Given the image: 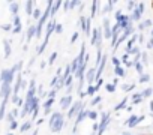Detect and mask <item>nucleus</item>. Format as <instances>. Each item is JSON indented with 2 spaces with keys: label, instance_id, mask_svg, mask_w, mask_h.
<instances>
[{
  "label": "nucleus",
  "instance_id": "f257e3e1",
  "mask_svg": "<svg viewBox=\"0 0 153 135\" xmlns=\"http://www.w3.org/2000/svg\"><path fill=\"white\" fill-rule=\"evenodd\" d=\"M63 125H65V117L62 113L59 111H54L51 114V119H50V128H51V132H60L63 129Z\"/></svg>",
  "mask_w": 153,
  "mask_h": 135
},
{
  "label": "nucleus",
  "instance_id": "f03ea898",
  "mask_svg": "<svg viewBox=\"0 0 153 135\" xmlns=\"http://www.w3.org/2000/svg\"><path fill=\"white\" fill-rule=\"evenodd\" d=\"M83 110H84V104H83L81 101L74 102V104H72V107H71V108H69V111H68V119L75 117L76 114H78L80 111H83Z\"/></svg>",
  "mask_w": 153,
  "mask_h": 135
},
{
  "label": "nucleus",
  "instance_id": "7ed1b4c3",
  "mask_svg": "<svg viewBox=\"0 0 153 135\" xmlns=\"http://www.w3.org/2000/svg\"><path fill=\"white\" fill-rule=\"evenodd\" d=\"M143 12H144V3H143V2H141V3H137V6H135L134 12L129 15L131 21H140V20H141Z\"/></svg>",
  "mask_w": 153,
  "mask_h": 135
},
{
  "label": "nucleus",
  "instance_id": "20e7f679",
  "mask_svg": "<svg viewBox=\"0 0 153 135\" xmlns=\"http://www.w3.org/2000/svg\"><path fill=\"white\" fill-rule=\"evenodd\" d=\"M111 122V117H110V113L108 111H104L102 113V119H101V123H99V131H98V135H102L105 128L108 126V123Z\"/></svg>",
  "mask_w": 153,
  "mask_h": 135
},
{
  "label": "nucleus",
  "instance_id": "39448f33",
  "mask_svg": "<svg viewBox=\"0 0 153 135\" xmlns=\"http://www.w3.org/2000/svg\"><path fill=\"white\" fill-rule=\"evenodd\" d=\"M14 72L11 69H3L2 72H0V81L2 83H6V84H12L14 81Z\"/></svg>",
  "mask_w": 153,
  "mask_h": 135
},
{
  "label": "nucleus",
  "instance_id": "423d86ee",
  "mask_svg": "<svg viewBox=\"0 0 153 135\" xmlns=\"http://www.w3.org/2000/svg\"><path fill=\"white\" fill-rule=\"evenodd\" d=\"M102 38H104V33L101 32V29H93V36H92V39H90L92 45H96L98 48H101Z\"/></svg>",
  "mask_w": 153,
  "mask_h": 135
},
{
  "label": "nucleus",
  "instance_id": "0eeeda50",
  "mask_svg": "<svg viewBox=\"0 0 153 135\" xmlns=\"http://www.w3.org/2000/svg\"><path fill=\"white\" fill-rule=\"evenodd\" d=\"M11 95H12V86L6 84V83H2V87H0V96H2L3 99H9Z\"/></svg>",
  "mask_w": 153,
  "mask_h": 135
},
{
  "label": "nucleus",
  "instance_id": "6e6552de",
  "mask_svg": "<svg viewBox=\"0 0 153 135\" xmlns=\"http://www.w3.org/2000/svg\"><path fill=\"white\" fill-rule=\"evenodd\" d=\"M143 120H144V116H135V114H132V116L125 122V125L129 126V128H134V126H137L138 123H141Z\"/></svg>",
  "mask_w": 153,
  "mask_h": 135
},
{
  "label": "nucleus",
  "instance_id": "1a4fd4ad",
  "mask_svg": "<svg viewBox=\"0 0 153 135\" xmlns=\"http://www.w3.org/2000/svg\"><path fill=\"white\" fill-rule=\"evenodd\" d=\"M86 117H89V110H83V111H80L78 114H76V119H75V125H74V134L76 132V126H78L83 120H86Z\"/></svg>",
  "mask_w": 153,
  "mask_h": 135
},
{
  "label": "nucleus",
  "instance_id": "9d476101",
  "mask_svg": "<svg viewBox=\"0 0 153 135\" xmlns=\"http://www.w3.org/2000/svg\"><path fill=\"white\" fill-rule=\"evenodd\" d=\"M86 80L89 86H93V83L96 81V68H90V69L86 71Z\"/></svg>",
  "mask_w": 153,
  "mask_h": 135
},
{
  "label": "nucleus",
  "instance_id": "9b49d317",
  "mask_svg": "<svg viewBox=\"0 0 153 135\" xmlns=\"http://www.w3.org/2000/svg\"><path fill=\"white\" fill-rule=\"evenodd\" d=\"M60 107L62 110H69L72 107V95H65L60 99Z\"/></svg>",
  "mask_w": 153,
  "mask_h": 135
},
{
  "label": "nucleus",
  "instance_id": "f8f14e48",
  "mask_svg": "<svg viewBox=\"0 0 153 135\" xmlns=\"http://www.w3.org/2000/svg\"><path fill=\"white\" fill-rule=\"evenodd\" d=\"M111 33H113V27H111L110 21L105 20V21H104V38L110 39V38H111Z\"/></svg>",
  "mask_w": 153,
  "mask_h": 135
},
{
  "label": "nucleus",
  "instance_id": "ddd939ff",
  "mask_svg": "<svg viewBox=\"0 0 153 135\" xmlns=\"http://www.w3.org/2000/svg\"><path fill=\"white\" fill-rule=\"evenodd\" d=\"M54 27H56V21H54V20H51V21L47 24V35H45V42H48V39H50L51 33L54 32Z\"/></svg>",
  "mask_w": 153,
  "mask_h": 135
},
{
  "label": "nucleus",
  "instance_id": "4468645a",
  "mask_svg": "<svg viewBox=\"0 0 153 135\" xmlns=\"http://www.w3.org/2000/svg\"><path fill=\"white\" fill-rule=\"evenodd\" d=\"M53 104H54V99H50V98H48V99L45 101V104H44V114H45V116L50 114V111H51V105H53Z\"/></svg>",
  "mask_w": 153,
  "mask_h": 135
},
{
  "label": "nucleus",
  "instance_id": "2eb2a0df",
  "mask_svg": "<svg viewBox=\"0 0 153 135\" xmlns=\"http://www.w3.org/2000/svg\"><path fill=\"white\" fill-rule=\"evenodd\" d=\"M9 99H3L2 104H0V120H3L5 117V113H6V104H8Z\"/></svg>",
  "mask_w": 153,
  "mask_h": 135
},
{
  "label": "nucleus",
  "instance_id": "dca6fc26",
  "mask_svg": "<svg viewBox=\"0 0 153 135\" xmlns=\"http://www.w3.org/2000/svg\"><path fill=\"white\" fill-rule=\"evenodd\" d=\"M9 8H11V12L14 14V17H17V15H18V8H20V5H18L17 2H11V3H9Z\"/></svg>",
  "mask_w": 153,
  "mask_h": 135
},
{
  "label": "nucleus",
  "instance_id": "f3484780",
  "mask_svg": "<svg viewBox=\"0 0 153 135\" xmlns=\"http://www.w3.org/2000/svg\"><path fill=\"white\" fill-rule=\"evenodd\" d=\"M152 26H153L152 20H146V21H143V23H140V24H138V29L143 32L144 29H147V27H152Z\"/></svg>",
  "mask_w": 153,
  "mask_h": 135
},
{
  "label": "nucleus",
  "instance_id": "a211bd4d",
  "mask_svg": "<svg viewBox=\"0 0 153 135\" xmlns=\"http://www.w3.org/2000/svg\"><path fill=\"white\" fill-rule=\"evenodd\" d=\"M33 36H36V26H35V24L30 26L29 30H27V41H30Z\"/></svg>",
  "mask_w": 153,
  "mask_h": 135
},
{
  "label": "nucleus",
  "instance_id": "6ab92c4d",
  "mask_svg": "<svg viewBox=\"0 0 153 135\" xmlns=\"http://www.w3.org/2000/svg\"><path fill=\"white\" fill-rule=\"evenodd\" d=\"M3 47H5V57L8 59V57L11 56V44H9V41H8V39H5V41H3Z\"/></svg>",
  "mask_w": 153,
  "mask_h": 135
},
{
  "label": "nucleus",
  "instance_id": "aec40b11",
  "mask_svg": "<svg viewBox=\"0 0 153 135\" xmlns=\"http://www.w3.org/2000/svg\"><path fill=\"white\" fill-rule=\"evenodd\" d=\"M141 102H143L141 93H134V95H132V104H134V105H138V104H141Z\"/></svg>",
  "mask_w": 153,
  "mask_h": 135
},
{
  "label": "nucleus",
  "instance_id": "412c9836",
  "mask_svg": "<svg viewBox=\"0 0 153 135\" xmlns=\"http://www.w3.org/2000/svg\"><path fill=\"white\" fill-rule=\"evenodd\" d=\"M134 66H135V69H137V72H138L140 75L144 74V66H143L141 62H134Z\"/></svg>",
  "mask_w": 153,
  "mask_h": 135
},
{
  "label": "nucleus",
  "instance_id": "4be33fe9",
  "mask_svg": "<svg viewBox=\"0 0 153 135\" xmlns=\"http://www.w3.org/2000/svg\"><path fill=\"white\" fill-rule=\"evenodd\" d=\"M62 5H63L62 2H54V3H53V6H51V12H50V14H51V17H54V15H56L57 9H59Z\"/></svg>",
  "mask_w": 153,
  "mask_h": 135
},
{
  "label": "nucleus",
  "instance_id": "5701e85b",
  "mask_svg": "<svg viewBox=\"0 0 153 135\" xmlns=\"http://www.w3.org/2000/svg\"><path fill=\"white\" fill-rule=\"evenodd\" d=\"M86 26H87V18H84L83 15L80 17V21H78V27H81V30L86 33Z\"/></svg>",
  "mask_w": 153,
  "mask_h": 135
},
{
  "label": "nucleus",
  "instance_id": "b1692460",
  "mask_svg": "<svg viewBox=\"0 0 153 135\" xmlns=\"http://www.w3.org/2000/svg\"><path fill=\"white\" fill-rule=\"evenodd\" d=\"M26 14L27 15H32L33 14V2H32V0L26 2Z\"/></svg>",
  "mask_w": 153,
  "mask_h": 135
},
{
  "label": "nucleus",
  "instance_id": "393cba45",
  "mask_svg": "<svg viewBox=\"0 0 153 135\" xmlns=\"http://www.w3.org/2000/svg\"><path fill=\"white\" fill-rule=\"evenodd\" d=\"M126 102H128V98H125V99H122V102H120V104H117V105L114 107V110H116V111H120V110H123V108H126Z\"/></svg>",
  "mask_w": 153,
  "mask_h": 135
},
{
  "label": "nucleus",
  "instance_id": "a878e982",
  "mask_svg": "<svg viewBox=\"0 0 153 135\" xmlns=\"http://www.w3.org/2000/svg\"><path fill=\"white\" fill-rule=\"evenodd\" d=\"M126 54H128V56H138V54H140V48H138V47H132L131 50L126 51Z\"/></svg>",
  "mask_w": 153,
  "mask_h": 135
},
{
  "label": "nucleus",
  "instance_id": "bb28decb",
  "mask_svg": "<svg viewBox=\"0 0 153 135\" xmlns=\"http://www.w3.org/2000/svg\"><path fill=\"white\" fill-rule=\"evenodd\" d=\"M30 128H32V122L29 120V122H24V123L20 126V131H21V132H26V131H29Z\"/></svg>",
  "mask_w": 153,
  "mask_h": 135
},
{
  "label": "nucleus",
  "instance_id": "cd10ccee",
  "mask_svg": "<svg viewBox=\"0 0 153 135\" xmlns=\"http://www.w3.org/2000/svg\"><path fill=\"white\" fill-rule=\"evenodd\" d=\"M114 72H116V75H117V77H125V75H126V72H125V69H123L122 66L114 68Z\"/></svg>",
  "mask_w": 153,
  "mask_h": 135
},
{
  "label": "nucleus",
  "instance_id": "c85d7f7f",
  "mask_svg": "<svg viewBox=\"0 0 153 135\" xmlns=\"http://www.w3.org/2000/svg\"><path fill=\"white\" fill-rule=\"evenodd\" d=\"M96 92H98L96 86H89V87H87V92H86V95H87V96H93Z\"/></svg>",
  "mask_w": 153,
  "mask_h": 135
},
{
  "label": "nucleus",
  "instance_id": "c756f323",
  "mask_svg": "<svg viewBox=\"0 0 153 135\" xmlns=\"http://www.w3.org/2000/svg\"><path fill=\"white\" fill-rule=\"evenodd\" d=\"M152 95H153V89H150V87L141 92V96H143V99H144V98H150Z\"/></svg>",
  "mask_w": 153,
  "mask_h": 135
},
{
  "label": "nucleus",
  "instance_id": "7c9ffc66",
  "mask_svg": "<svg viewBox=\"0 0 153 135\" xmlns=\"http://www.w3.org/2000/svg\"><path fill=\"white\" fill-rule=\"evenodd\" d=\"M113 6H114V2H108L105 6H104V9H102V12L105 14V12H111V9H113Z\"/></svg>",
  "mask_w": 153,
  "mask_h": 135
},
{
  "label": "nucleus",
  "instance_id": "2f4dec72",
  "mask_svg": "<svg viewBox=\"0 0 153 135\" xmlns=\"http://www.w3.org/2000/svg\"><path fill=\"white\" fill-rule=\"evenodd\" d=\"M42 14H44V12H42L41 9H35V11H33V18L39 21V20H41V17H42Z\"/></svg>",
  "mask_w": 153,
  "mask_h": 135
},
{
  "label": "nucleus",
  "instance_id": "473e14b6",
  "mask_svg": "<svg viewBox=\"0 0 153 135\" xmlns=\"http://www.w3.org/2000/svg\"><path fill=\"white\" fill-rule=\"evenodd\" d=\"M98 5H99V2H93V5H92V14H90V18H95V15H96V8H98Z\"/></svg>",
  "mask_w": 153,
  "mask_h": 135
},
{
  "label": "nucleus",
  "instance_id": "72a5a7b5",
  "mask_svg": "<svg viewBox=\"0 0 153 135\" xmlns=\"http://www.w3.org/2000/svg\"><path fill=\"white\" fill-rule=\"evenodd\" d=\"M150 80V75L149 74H143V75H140V81L138 83H147Z\"/></svg>",
  "mask_w": 153,
  "mask_h": 135
},
{
  "label": "nucleus",
  "instance_id": "f704fd0d",
  "mask_svg": "<svg viewBox=\"0 0 153 135\" xmlns=\"http://www.w3.org/2000/svg\"><path fill=\"white\" fill-rule=\"evenodd\" d=\"M89 119L96 122L98 120V111H89Z\"/></svg>",
  "mask_w": 153,
  "mask_h": 135
},
{
  "label": "nucleus",
  "instance_id": "c9c22d12",
  "mask_svg": "<svg viewBox=\"0 0 153 135\" xmlns=\"http://www.w3.org/2000/svg\"><path fill=\"white\" fill-rule=\"evenodd\" d=\"M105 90H107L108 93H114V92H116V86H113V84H105Z\"/></svg>",
  "mask_w": 153,
  "mask_h": 135
},
{
  "label": "nucleus",
  "instance_id": "e433bc0d",
  "mask_svg": "<svg viewBox=\"0 0 153 135\" xmlns=\"http://www.w3.org/2000/svg\"><path fill=\"white\" fill-rule=\"evenodd\" d=\"M101 101H102V98H101V96H95V98L92 99V102H90V105H92V107H95V105H98V104H99Z\"/></svg>",
  "mask_w": 153,
  "mask_h": 135
},
{
  "label": "nucleus",
  "instance_id": "4c0bfd02",
  "mask_svg": "<svg viewBox=\"0 0 153 135\" xmlns=\"http://www.w3.org/2000/svg\"><path fill=\"white\" fill-rule=\"evenodd\" d=\"M12 24H14V27H20V26H21V18H20L18 15L14 17V23H12Z\"/></svg>",
  "mask_w": 153,
  "mask_h": 135
},
{
  "label": "nucleus",
  "instance_id": "58836bf2",
  "mask_svg": "<svg viewBox=\"0 0 153 135\" xmlns=\"http://www.w3.org/2000/svg\"><path fill=\"white\" fill-rule=\"evenodd\" d=\"M54 32H56L57 35H60V33L63 32V26H62V24H59V23H56V27H54Z\"/></svg>",
  "mask_w": 153,
  "mask_h": 135
},
{
  "label": "nucleus",
  "instance_id": "ea45409f",
  "mask_svg": "<svg viewBox=\"0 0 153 135\" xmlns=\"http://www.w3.org/2000/svg\"><path fill=\"white\" fill-rule=\"evenodd\" d=\"M140 57H141V60H143V63H144V65H147V63H149V57H147V53H140Z\"/></svg>",
  "mask_w": 153,
  "mask_h": 135
},
{
  "label": "nucleus",
  "instance_id": "a19ab883",
  "mask_svg": "<svg viewBox=\"0 0 153 135\" xmlns=\"http://www.w3.org/2000/svg\"><path fill=\"white\" fill-rule=\"evenodd\" d=\"M47 44H48V42H45V41H44V42L41 44V47L38 48V54H42V53H44V50L47 48Z\"/></svg>",
  "mask_w": 153,
  "mask_h": 135
},
{
  "label": "nucleus",
  "instance_id": "79ce46f5",
  "mask_svg": "<svg viewBox=\"0 0 153 135\" xmlns=\"http://www.w3.org/2000/svg\"><path fill=\"white\" fill-rule=\"evenodd\" d=\"M122 89H123L125 92H129V90H134V89H135V84H131V86H128V84H123V86H122Z\"/></svg>",
  "mask_w": 153,
  "mask_h": 135
},
{
  "label": "nucleus",
  "instance_id": "37998d69",
  "mask_svg": "<svg viewBox=\"0 0 153 135\" xmlns=\"http://www.w3.org/2000/svg\"><path fill=\"white\" fill-rule=\"evenodd\" d=\"M111 62H113V65H114L116 68H119V66H120V63H122V60H120V59H117V57H113V59H111Z\"/></svg>",
  "mask_w": 153,
  "mask_h": 135
},
{
  "label": "nucleus",
  "instance_id": "c03bdc74",
  "mask_svg": "<svg viewBox=\"0 0 153 135\" xmlns=\"http://www.w3.org/2000/svg\"><path fill=\"white\" fill-rule=\"evenodd\" d=\"M56 57H57V53H53V54L50 56V60H48V65H53V63L56 62Z\"/></svg>",
  "mask_w": 153,
  "mask_h": 135
},
{
  "label": "nucleus",
  "instance_id": "a18cd8bd",
  "mask_svg": "<svg viewBox=\"0 0 153 135\" xmlns=\"http://www.w3.org/2000/svg\"><path fill=\"white\" fill-rule=\"evenodd\" d=\"M137 6V3L135 2H128V11L131 12V11H134V8Z\"/></svg>",
  "mask_w": 153,
  "mask_h": 135
},
{
  "label": "nucleus",
  "instance_id": "49530a36",
  "mask_svg": "<svg viewBox=\"0 0 153 135\" xmlns=\"http://www.w3.org/2000/svg\"><path fill=\"white\" fill-rule=\"evenodd\" d=\"M56 95H57V90H56V89H53V90H51V92H50L47 96H48L50 99H54V98H56Z\"/></svg>",
  "mask_w": 153,
  "mask_h": 135
},
{
  "label": "nucleus",
  "instance_id": "de8ad7c7",
  "mask_svg": "<svg viewBox=\"0 0 153 135\" xmlns=\"http://www.w3.org/2000/svg\"><path fill=\"white\" fill-rule=\"evenodd\" d=\"M6 120H8L9 123H12V122H15V117L12 116V113H8V114H6Z\"/></svg>",
  "mask_w": 153,
  "mask_h": 135
},
{
  "label": "nucleus",
  "instance_id": "09e8293b",
  "mask_svg": "<svg viewBox=\"0 0 153 135\" xmlns=\"http://www.w3.org/2000/svg\"><path fill=\"white\" fill-rule=\"evenodd\" d=\"M17 128H18V122H17V120L12 122V123H9V129H11V131H15Z\"/></svg>",
  "mask_w": 153,
  "mask_h": 135
},
{
  "label": "nucleus",
  "instance_id": "8fccbe9b",
  "mask_svg": "<svg viewBox=\"0 0 153 135\" xmlns=\"http://www.w3.org/2000/svg\"><path fill=\"white\" fill-rule=\"evenodd\" d=\"M11 101H12L14 104H17V105H18V102H20V98H18V95H12Z\"/></svg>",
  "mask_w": 153,
  "mask_h": 135
},
{
  "label": "nucleus",
  "instance_id": "3c124183",
  "mask_svg": "<svg viewBox=\"0 0 153 135\" xmlns=\"http://www.w3.org/2000/svg\"><path fill=\"white\" fill-rule=\"evenodd\" d=\"M2 29L6 30V32H8V30H12V24H5V26H2Z\"/></svg>",
  "mask_w": 153,
  "mask_h": 135
},
{
  "label": "nucleus",
  "instance_id": "603ef678",
  "mask_svg": "<svg viewBox=\"0 0 153 135\" xmlns=\"http://www.w3.org/2000/svg\"><path fill=\"white\" fill-rule=\"evenodd\" d=\"M20 32H21V26H20V27H14V29H12V33H14V35H17V33H20Z\"/></svg>",
  "mask_w": 153,
  "mask_h": 135
},
{
  "label": "nucleus",
  "instance_id": "864d4df0",
  "mask_svg": "<svg viewBox=\"0 0 153 135\" xmlns=\"http://www.w3.org/2000/svg\"><path fill=\"white\" fill-rule=\"evenodd\" d=\"M147 48H149V50H152V48H153V38H150V41L147 42Z\"/></svg>",
  "mask_w": 153,
  "mask_h": 135
},
{
  "label": "nucleus",
  "instance_id": "5fc2aeb1",
  "mask_svg": "<svg viewBox=\"0 0 153 135\" xmlns=\"http://www.w3.org/2000/svg\"><path fill=\"white\" fill-rule=\"evenodd\" d=\"M78 36H80V33H74V36H72V39H71V42L74 44V42H75L76 39H78Z\"/></svg>",
  "mask_w": 153,
  "mask_h": 135
},
{
  "label": "nucleus",
  "instance_id": "6e6d98bb",
  "mask_svg": "<svg viewBox=\"0 0 153 135\" xmlns=\"http://www.w3.org/2000/svg\"><path fill=\"white\" fill-rule=\"evenodd\" d=\"M11 113H12V116H14V117H17V116H18V108H14Z\"/></svg>",
  "mask_w": 153,
  "mask_h": 135
},
{
  "label": "nucleus",
  "instance_id": "4d7b16f0",
  "mask_svg": "<svg viewBox=\"0 0 153 135\" xmlns=\"http://www.w3.org/2000/svg\"><path fill=\"white\" fill-rule=\"evenodd\" d=\"M63 6H65V11H69V2H65Z\"/></svg>",
  "mask_w": 153,
  "mask_h": 135
},
{
  "label": "nucleus",
  "instance_id": "13d9d810",
  "mask_svg": "<svg viewBox=\"0 0 153 135\" xmlns=\"http://www.w3.org/2000/svg\"><path fill=\"white\" fill-rule=\"evenodd\" d=\"M122 62H125V63H128L129 60H128V54H125L123 57H122Z\"/></svg>",
  "mask_w": 153,
  "mask_h": 135
},
{
  "label": "nucleus",
  "instance_id": "bf43d9fd",
  "mask_svg": "<svg viewBox=\"0 0 153 135\" xmlns=\"http://www.w3.org/2000/svg\"><path fill=\"white\" fill-rule=\"evenodd\" d=\"M26 87H27V83L23 80V83H21V89H26Z\"/></svg>",
  "mask_w": 153,
  "mask_h": 135
},
{
  "label": "nucleus",
  "instance_id": "052dcab7",
  "mask_svg": "<svg viewBox=\"0 0 153 135\" xmlns=\"http://www.w3.org/2000/svg\"><path fill=\"white\" fill-rule=\"evenodd\" d=\"M117 83H119V78H114V81H113V86H117Z\"/></svg>",
  "mask_w": 153,
  "mask_h": 135
},
{
  "label": "nucleus",
  "instance_id": "680f3d73",
  "mask_svg": "<svg viewBox=\"0 0 153 135\" xmlns=\"http://www.w3.org/2000/svg\"><path fill=\"white\" fill-rule=\"evenodd\" d=\"M126 111H128V113H131V111H132V107H129V105H128V107H126Z\"/></svg>",
  "mask_w": 153,
  "mask_h": 135
},
{
  "label": "nucleus",
  "instance_id": "e2e57ef3",
  "mask_svg": "<svg viewBox=\"0 0 153 135\" xmlns=\"http://www.w3.org/2000/svg\"><path fill=\"white\" fill-rule=\"evenodd\" d=\"M150 111H152V114H153V102H150Z\"/></svg>",
  "mask_w": 153,
  "mask_h": 135
},
{
  "label": "nucleus",
  "instance_id": "0e129e2a",
  "mask_svg": "<svg viewBox=\"0 0 153 135\" xmlns=\"http://www.w3.org/2000/svg\"><path fill=\"white\" fill-rule=\"evenodd\" d=\"M6 135H15V134H12V132H9V134H6Z\"/></svg>",
  "mask_w": 153,
  "mask_h": 135
},
{
  "label": "nucleus",
  "instance_id": "69168bd1",
  "mask_svg": "<svg viewBox=\"0 0 153 135\" xmlns=\"http://www.w3.org/2000/svg\"><path fill=\"white\" fill-rule=\"evenodd\" d=\"M152 38H153V29H152Z\"/></svg>",
  "mask_w": 153,
  "mask_h": 135
},
{
  "label": "nucleus",
  "instance_id": "338daca9",
  "mask_svg": "<svg viewBox=\"0 0 153 135\" xmlns=\"http://www.w3.org/2000/svg\"><path fill=\"white\" fill-rule=\"evenodd\" d=\"M152 117H153V114H152Z\"/></svg>",
  "mask_w": 153,
  "mask_h": 135
},
{
  "label": "nucleus",
  "instance_id": "774afa93",
  "mask_svg": "<svg viewBox=\"0 0 153 135\" xmlns=\"http://www.w3.org/2000/svg\"><path fill=\"white\" fill-rule=\"evenodd\" d=\"M74 135H75V134H74Z\"/></svg>",
  "mask_w": 153,
  "mask_h": 135
}]
</instances>
